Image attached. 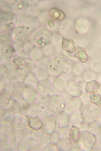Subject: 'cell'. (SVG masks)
Here are the masks:
<instances>
[{
  "label": "cell",
  "instance_id": "60d3db41",
  "mask_svg": "<svg viewBox=\"0 0 101 151\" xmlns=\"http://www.w3.org/2000/svg\"><path fill=\"white\" fill-rule=\"evenodd\" d=\"M90 101L95 105L97 107H99L101 106V95L96 93L92 92L90 94Z\"/></svg>",
  "mask_w": 101,
  "mask_h": 151
},
{
  "label": "cell",
  "instance_id": "f546056e",
  "mask_svg": "<svg viewBox=\"0 0 101 151\" xmlns=\"http://www.w3.org/2000/svg\"><path fill=\"white\" fill-rule=\"evenodd\" d=\"M100 87L99 83L95 80L87 82L86 85V91L87 93H96Z\"/></svg>",
  "mask_w": 101,
  "mask_h": 151
},
{
  "label": "cell",
  "instance_id": "f907efd6",
  "mask_svg": "<svg viewBox=\"0 0 101 151\" xmlns=\"http://www.w3.org/2000/svg\"><path fill=\"white\" fill-rule=\"evenodd\" d=\"M80 147L78 142L73 141L72 145L71 151H78L80 150Z\"/></svg>",
  "mask_w": 101,
  "mask_h": 151
},
{
  "label": "cell",
  "instance_id": "d4e9b609",
  "mask_svg": "<svg viewBox=\"0 0 101 151\" xmlns=\"http://www.w3.org/2000/svg\"><path fill=\"white\" fill-rule=\"evenodd\" d=\"M28 72L25 70L16 69L14 76L11 81L14 83L24 82Z\"/></svg>",
  "mask_w": 101,
  "mask_h": 151
},
{
  "label": "cell",
  "instance_id": "5b68a950",
  "mask_svg": "<svg viewBox=\"0 0 101 151\" xmlns=\"http://www.w3.org/2000/svg\"><path fill=\"white\" fill-rule=\"evenodd\" d=\"M17 21L16 14L7 10L1 11L0 13V29L2 30H8L13 28Z\"/></svg>",
  "mask_w": 101,
  "mask_h": 151
},
{
  "label": "cell",
  "instance_id": "d6a6232c",
  "mask_svg": "<svg viewBox=\"0 0 101 151\" xmlns=\"http://www.w3.org/2000/svg\"><path fill=\"white\" fill-rule=\"evenodd\" d=\"M50 96L49 94L45 95L38 94L36 102L40 105L43 110H46Z\"/></svg>",
  "mask_w": 101,
  "mask_h": 151
},
{
  "label": "cell",
  "instance_id": "1f68e13d",
  "mask_svg": "<svg viewBox=\"0 0 101 151\" xmlns=\"http://www.w3.org/2000/svg\"><path fill=\"white\" fill-rule=\"evenodd\" d=\"M81 133L80 130L75 125H72L71 128L69 133V138L74 142L78 141Z\"/></svg>",
  "mask_w": 101,
  "mask_h": 151
},
{
  "label": "cell",
  "instance_id": "7402d4cb",
  "mask_svg": "<svg viewBox=\"0 0 101 151\" xmlns=\"http://www.w3.org/2000/svg\"><path fill=\"white\" fill-rule=\"evenodd\" d=\"M73 141L70 139H60L56 144L57 150L71 151Z\"/></svg>",
  "mask_w": 101,
  "mask_h": 151
},
{
  "label": "cell",
  "instance_id": "e0dca14e",
  "mask_svg": "<svg viewBox=\"0 0 101 151\" xmlns=\"http://www.w3.org/2000/svg\"><path fill=\"white\" fill-rule=\"evenodd\" d=\"M15 99L10 93L4 91L0 92V107L7 109L13 103Z\"/></svg>",
  "mask_w": 101,
  "mask_h": 151
},
{
  "label": "cell",
  "instance_id": "5bb4252c",
  "mask_svg": "<svg viewBox=\"0 0 101 151\" xmlns=\"http://www.w3.org/2000/svg\"><path fill=\"white\" fill-rule=\"evenodd\" d=\"M1 6L6 10L12 11L15 13L20 11L23 7V1L1 0Z\"/></svg>",
  "mask_w": 101,
  "mask_h": 151
},
{
  "label": "cell",
  "instance_id": "8fae6325",
  "mask_svg": "<svg viewBox=\"0 0 101 151\" xmlns=\"http://www.w3.org/2000/svg\"><path fill=\"white\" fill-rule=\"evenodd\" d=\"M12 61L16 69H22L28 72L31 71L36 66L35 62L30 58H23L17 55L13 58Z\"/></svg>",
  "mask_w": 101,
  "mask_h": 151
},
{
  "label": "cell",
  "instance_id": "f6af8a7d",
  "mask_svg": "<svg viewBox=\"0 0 101 151\" xmlns=\"http://www.w3.org/2000/svg\"><path fill=\"white\" fill-rule=\"evenodd\" d=\"M44 135L41 130L40 131L33 129L31 133V136L40 141Z\"/></svg>",
  "mask_w": 101,
  "mask_h": 151
},
{
  "label": "cell",
  "instance_id": "9c48e42d",
  "mask_svg": "<svg viewBox=\"0 0 101 151\" xmlns=\"http://www.w3.org/2000/svg\"><path fill=\"white\" fill-rule=\"evenodd\" d=\"M65 105L62 97L58 95H50L45 111L53 114H56L63 110Z\"/></svg>",
  "mask_w": 101,
  "mask_h": 151
},
{
  "label": "cell",
  "instance_id": "f5cc1de1",
  "mask_svg": "<svg viewBox=\"0 0 101 151\" xmlns=\"http://www.w3.org/2000/svg\"><path fill=\"white\" fill-rule=\"evenodd\" d=\"M63 110L70 115L73 111L72 109L68 105L65 104Z\"/></svg>",
  "mask_w": 101,
  "mask_h": 151
},
{
  "label": "cell",
  "instance_id": "30bf717a",
  "mask_svg": "<svg viewBox=\"0 0 101 151\" xmlns=\"http://www.w3.org/2000/svg\"><path fill=\"white\" fill-rule=\"evenodd\" d=\"M29 118L22 112L18 111L13 115V119L11 123L12 128L15 130L20 131L29 126Z\"/></svg>",
  "mask_w": 101,
  "mask_h": 151
},
{
  "label": "cell",
  "instance_id": "83f0119b",
  "mask_svg": "<svg viewBox=\"0 0 101 151\" xmlns=\"http://www.w3.org/2000/svg\"><path fill=\"white\" fill-rule=\"evenodd\" d=\"M43 126L42 122L39 116L29 118V126L32 129L36 130H39Z\"/></svg>",
  "mask_w": 101,
  "mask_h": 151
},
{
  "label": "cell",
  "instance_id": "9f6ffc18",
  "mask_svg": "<svg viewBox=\"0 0 101 151\" xmlns=\"http://www.w3.org/2000/svg\"><path fill=\"white\" fill-rule=\"evenodd\" d=\"M38 67L36 66H35L32 70L31 71L34 72L35 73H36V72L39 69Z\"/></svg>",
  "mask_w": 101,
  "mask_h": 151
},
{
  "label": "cell",
  "instance_id": "7a4b0ae2",
  "mask_svg": "<svg viewBox=\"0 0 101 151\" xmlns=\"http://www.w3.org/2000/svg\"><path fill=\"white\" fill-rule=\"evenodd\" d=\"M69 67V63L66 59L57 56L50 60L47 69L51 76L57 77L66 73Z\"/></svg>",
  "mask_w": 101,
  "mask_h": 151
},
{
  "label": "cell",
  "instance_id": "9a60e30c",
  "mask_svg": "<svg viewBox=\"0 0 101 151\" xmlns=\"http://www.w3.org/2000/svg\"><path fill=\"white\" fill-rule=\"evenodd\" d=\"M16 45L17 46L14 47L16 50V55L23 58H30L31 50L34 47L33 45L27 44H17Z\"/></svg>",
  "mask_w": 101,
  "mask_h": 151
},
{
  "label": "cell",
  "instance_id": "681fc988",
  "mask_svg": "<svg viewBox=\"0 0 101 151\" xmlns=\"http://www.w3.org/2000/svg\"><path fill=\"white\" fill-rule=\"evenodd\" d=\"M0 119H5L8 114L7 110L0 107Z\"/></svg>",
  "mask_w": 101,
  "mask_h": 151
},
{
  "label": "cell",
  "instance_id": "4fadbf2b",
  "mask_svg": "<svg viewBox=\"0 0 101 151\" xmlns=\"http://www.w3.org/2000/svg\"><path fill=\"white\" fill-rule=\"evenodd\" d=\"M38 94L35 87L26 85L22 91V98L28 103H31L35 102Z\"/></svg>",
  "mask_w": 101,
  "mask_h": 151
},
{
  "label": "cell",
  "instance_id": "816d5d0a",
  "mask_svg": "<svg viewBox=\"0 0 101 151\" xmlns=\"http://www.w3.org/2000/svg\"><path fill=\"white\" fill-rule=\"evenodd\" d=\"M0 92L2 91L6 87L7 82V80L0 78Z\"/></svg>",
  "mask_w": 101,
  "mask_h": 151
},
{
  "label": "cell",
  "instance_id": "d590c367",
  "mask_svg": "<svg viewBox=\"0 0 101 151\" xmlns=\"http://www.w3.org/2000/svg\"><path fill=\"white\" fill-rule=\"evenodd\" d=\"M70 115V123L72 126H76L82 122L79 110L73 111Z\"/></svg>",
  "mask_w": 101,
  "mask_h": 151
},
{
  "label": "cell",
  "instance_id": "277c9868",
  "mask_svg": "<svg viewBox=\"0 0 101 151\" xmlns=\"http://www.w3.org/2000/svg\"><path fill=\"white\" fill-rule=\"evenodd\" d=\"M79 111L82 122L87 124L96 120L99 112L98 108L95 105L87 101L82 103Z\"/></svg>",
  "mask_w": 101,
  "mask_h": 151
},
{
  "label": "cell",
  "instance_id": "4dcf8cb0",
  "mask_svg": "<svg viewBox=\"0 0 101 151\" xmlns=\"http://www.w3.org/2000/svg\"><path fill=\"white\" fill-rule=\"evenodd\" d=\"M77 51L74 56L81 62L84 63L88 58V57L85 49L79 46H77Z\"/></svg>",
  "mask_w": 101,
  "mask_h": 151
},
{
  "label": "cell",
  "instance_id": "7bdbcfd3",
  "mask_svg": "<svg viewBox=\"0 0 101 151\" xmlns=\"http://www.w3.org/2000/svg\"><path fill=\"white\" fill-rule=\"evenodd\" d=\"M7 110L8 114H14L15 112L19 111V105L18 101L15 100L12 105L10 108Z\"/></svg>",
  "mask_w": 101,
  "mask_h": 151
},
{
  "label": "cell",
  "instance_id": "2e32d148",
  "mask_svg": "<svg viewBox=\"0 0 101 151\" xmlns=\"http://www.w3.org/2000/svg\"><path fill=\"white\" fill-rule=\"evenodd\" d=\"M36 88L38 94L45 95L49 94L52 89V84L49 79L39 81Z\"/></svg>",
  "mask_w": 101,
  "mask_h": 151
},
{
  "label": "cell",
  "instance_id": "44dd1931",
  "mask_svg": "<svg viewBox=\"0 0 101 151\" xmlns=\"http://www.w3.org/2000/svg\"><path fill=\"white\" fill-rule=\"evenodd\" d=\"M26 85L24 82H14L13 88L11 94L15 100L18 101L22 99V91Z\"/></svg>",
  "mask_w": 101,
  "mask_h": 151
},
{
  "label": "cell",
  "instance_id": "7c38bea8",
  "mask_svg": "<svg viewBox=\"0 0 101 151\" xmlns=\"http://www.w3.org/2000/svg\"><path fill=\"white\" fill-rule=\"evenodd\" d=\"M40 141L32 137L25 138L19 143L18 149L20 151L40 150Z\"/></svg>",
  "mask_w": 101,
  "mask_h": 151
},
{
  "label": "cell",
  "instance_id": "db71d44e",
  "mask_svg": "<svg viewBox=\"0 0 101 151\" xmlns=\"http://www.w3.org/2000/svg\"><path fill=\"white\" fill-rule=\"evenodd\" d=\"M13 114H9L5 119V120L8 123H11L13 119Z\"/></svg>",
  "mask_w": 101,
  "mask_h": 151
},
{
  "label": "cell",
  "instance_id": "6da1fadb",
  "mask_svg": "<svg viewBox=\"0 0 101 151\" xmlns=\"http://www.w3.org/2000/svg\"><path fill=\"white\" fill-rule=\"evenodd\" d=\"M52 40L51 32L46 28H41L32 33L30 41L34 46L42 48L49 45Z\"/></svg>",
  "mask_w": 101,
  "mask_h": 151
},
{
  "label": "cell",
  "instance_id": "ab89813d",
  "mask_svg": "<svg viewBox=\"0 0 101 151\" xmlns=\"http://www.w3.org/2000/svg\"><path fill=\"white\" fill-rule=\"evenodd\" d=\"M36 74L39 81L49 79L51 76L47 68H39Z\"/></svg>",
  "mask_w": 101,
  "mask_h": 151
},
{
  "label": "cell",
  "instance_id": "ffe728a7",
  "mask_svg": "<svg viewBox=\"0 0 101 151\" xmlns=\"http://www.w3.org/2000/svg\"><path fill=\"white\" fill-rule=\"evenodd\" d=\"M55 117L59 127L67 125L70 123V115L63 110L56 114Z\"/></svg>",
  "mask_w": 101,
  "mask_h": 151
},
{
  "label": "cell",
  "instance_id": "bcb514c9",
  "mask_svg": "<svg viewBox=\"0 0 101 151\" xmlns=\"http://www.w3.org/2000/svg\"><path fill=\"white\" fill-rule=\"evenodd\" d=\"M43 151H57L56 144L50 142L46 145L42 149Z\"/></svg>",
  "mask_w": 101,
  "mask_h": 151
},
{
  "label": "cell",
  "instance_id": "8d00e7d4",
  "mask_svg": "<svg viewBox=\"0 0 101 151\" xmlns=\"http://www.w3.org/2000/svg\"><path fill=\"white\" fill-rule=\"evenodd\" d=\"M82 103L80 98H75L70 99L68 105L73 111H76L79 110Z\"/></svg>",
  "mask_w": 101,
  "mask_h": 151
},
{
  "label": "cell",
  "instance_id": "603a6c76",
  "mask_svg": "<svg viewBox=\"0 0 101 151\" xmlns=\"http://www.w3.org/2000/svg\"><path fill=\"white\" fill-rule=\"evenodd\" d=\"M62 45L63 49L67 52L72 53L76 50L73 41L64 37L62 38Z\"/></svg>",
  "mask_w": 101,
  "mask_h": 151
},
{
  "label": "cell",
  "instance_id": "d6986e66",
  "mask_svg": "<svg viewBox=\"0 0 101 151\" xmlns=\"http://www.w3.org/2000/svg\"><path fill=\"white\" fill-rule=\"evenodd\" d=\"M42 110L40 105L35 102L30 104L25 112L29 118L35 117L40 115Z\"/></svg>",
  "mask_w": 101,
  "mask_h": 151
},
{
  "label": "cell",
  "instance_id": "836d02e7",
  "mask_svg": "<svg viewBox=\"0 0 101 151\" xmlns=\"http://www.w3.org/2000/svg\"><path fill=\"white\" fill-rule=\"evenodd\" d=\"M49 14L53 19L59 20L60 21L63 20L65 16L62 11L55 8H52L50 10Z\"/></svg>",
  "mask_w": 101,
  "mask_h": 151
},
{
  "label": "cell",
  "instance_id": "52a82bcc",
  "mask_svg": "<svg viewBox=\"0 0 101 151\" xmlns=\"http://www.w3.org/2000/svg\"><path fill=\"white\" fill-rule=\"evenodd\" d=\"M78 142L80 147V150L91 151L93 149L95 145L96 136L88 131H83L81 132Z\"/></svg>",
  "mask_w": 101,
  "mask_h": 151
},
{
  "label": "cell",
  "instance_id": "3957f363",
  "mask_svg": "<svg viewBox=\"0 0 101 151\" xmlns=\"http://www.w3.org/2000/svg\"><path fill=\"white\" fill-rule=\"evenodd\" d=\"M42 122L43 126L41 131L45 135L50 136L56 132L57 123L53 114L43 110L39 116Z\"/></svg>",
  "mask_w": 101,
  "mask_h": 151
},
{
  "label": "cell",
  "instance_id": "c3c4849f",
  "mask_svg": "<svg viewBox=\"0 0 101 151\" xmlns=\"http://www.w3.org/2000/svg\"><path fill=\"white\" fill-rule=\"evenodd\" d=\"M88 124L84 123L82 122L75 126L78 127L82 131H87Z\"/></svg>",
  "mask_w": 101,
  "mask_h": 151
},
{
  "label": "cell",
  "instance_id": "f1b7e54d",
  "mask_svg": "<svg viewBox=\"0 0 101 151\" xmlns=\"http://www.w3.org/2000/svg\"><path fill=\"white\" fill-rule=\"evenodd\" d=\"M24 26L28 28L31 31L35 30L38 27L39 23L37 20L35 18L29 17L24 20Z\"/></svg>",
  "mask_w": 101,
  "mask_h": 151
},
{
  "label": "cell",
  "instance_id": "11a10c76",
  "mask_svg": "<svg viewBox=\"0 0 101 151\" xmlns=\"http://www.w3.org/2000/svg\"><path fill=\"white\" fill-rule=\"evenodd\" d=\"M47 23L49 26L50 27H53L54 26V23L53 20L51 18H50L48 21Z\"/></svg>",
  "mask_w": 101,
  "mask_h": 151
},
{
  "label": "cell",
  "instance_id": "484cf974",
  "mask_svg": "<svg viewBox=\"0 0 101 151\" xmlns=\"http://www.w3.org/2000/svg\"><path fill=\"white\" fill-rule=\"evenodd\" d=\"M44 56L41 48L34 46L32 50L30 58L35 62L42 59Z\"/></svg>",
  "mask_w": 101,
  "mask_h": 151
},
{
  "label": "cell",
  "instance_id": "ac0fdd59",
  "mask_svg": "<svg viewBox=\"0 0 101 151\" xmlns=\"http://www.w3.org/2000/svg\"><path fill=\"white\" fill-rule=\"evenodd\" d=\"M16 54L14 47L10 45L0 46V60L13 58Z\"/></svg>",
  "mask_w": 101,
  "mask_h": 151
},
{
  "label": "cell",
  "instance_id": "e575fe53",
  "mask_svg": "<svg viewBox=\"0 0 101 151\" xmlns=\"http://www.w3.org/2000/svg\"><path fill=\"white\" fill-rule=\"evenodd\" d=\"M71 127L68 125L59 127L57 131L60 139L68 138Z\"/></svg>",
  "mask_w": 101,
  "mask_h": 151
},
{
  "label": "cell",
  "instance_id": "b9f144b4",
  "mask_svg": "<svg viewBox=\"0 0 101 151\" xmlns=\"http://www.w3.org/2000/svg\"><path fill=\"white\" fill-rule=\"evenodd\" d=\"M49 58L44 56L35 62L36 66L39 68H47L50 61Z\"/></svg>",
  "mask_w": 101,
  "mask_h": 151
},
{
  "label": "cell",
  "instance_id": "8992f818",
  "mask_svg": "<svg viewBox=\"0 0 101 151\" xmlns=\"http://www.w3.org/2000/svg\"><path fill=\"white\" fill-rule=\"evenodd\" d=\"M31 31L24 25L17 26L12 32L11 36L12 40L17 44H26L30 40Z\"/></svg>",
  "mask_w": 101,
  "mask_h": 151
},
{
  "label": "cell",
  "instance_id": "cb8c5ba5",
  "mask_svg": "<svg viewBox=\"0 0 101 151\" xmlns=\"http://www.w3.org/2000/svg\"><path fill=\"white\" fill-rule=\"evenodd\" d=\"M101 128V123L96 119L88 124L87 131L96 135L100 132Z\"/></svg>",
  "mask_w": 101,
  "mask_h": 151
},
{
  "label": "cell",
  "instance_id": "7dc6e473",
  "mask_svg": "<svg viewBox=\"0 0 101 151\" xmlns=\"http://www.w3.org/2000/svg\"><path fill=\"white\" fill-rule=\"evenodd\" d=\"M51 136V142L56 144L60 140L57 131Z\"/></svg>",
  "mask_w": 101,
  "mask_h": 151
},
{
  "label": "cell",
  "instance_id": "4316f807",
  "mask_svg": "<svg viewBox=\"0 0 101 151\" xmlns=\"http://www.w3.org/2000/svg\"><path fill=\"white\" fill-rule=\"evenodd\" d=\"M39 80L36 74L32 71L28 72L24 82L27 85H30L35 87Z\"/></svg>",
  "mask_w": 101,
  "mask_h": 151
},
{
  "label": "cell",
  "instance_id": "74e56055",
  "mask_svg": "<svg viewBox=\"0 0 101 151\" xmlns=\"http://www.w3.org/2000/svg\"><path fill=\"white\" fill-rule=\"evenodd\" d=\"M0 147L3 149L9 148L10 146V139L6 134L0 132Z\"/></svg>",
  "mask_w": 101,
  "mask_h": 151
},
{
  "label": "cell",
  "instance_id": "ba28073f",
  "mask_svg": "<svg viewBox=\"0 0 101 151\" xmlns=\"http://www.w3.org/2000/svg\"><path fill=\"white\" fill-rule=\"evenodd\" d=\"M11 59L0 60L1 79L5 80H10L13 78L16 68L13 64L12 59L11 60Z\"/></svg>",
  "mask_w": 101,
  "mask_h": 151
},
{
  "label": "cell",
  "instance_id": "f35d334b",
  "mask_svg": "<svg viewBox=\"0 0 101 151\" xmlns=\"http://www.w3.org/2000/svg\"><path fill=\"white\" fill-rule=\"evenodd\" d=\"M12 40L11 35L9 33H0V46L9 45L11 44Z\"/></svg>",
  "mask_w": 101,
  "mask_h": 151
},
{
  "label": "cell",
  "instance_id": "ee69618b",
  "mask_svg": "<svg viewBox=\"0 0 101 151\" xmlns=\"http://www.w3.org/2000/svg\"><path fill=\"white\" fill-rule=\"evenodd\" d=\"M17 101L19 105V111L22 112H25L29 106L30 103H28L22 99Z\"/></svg>",
  "mask_w": 101,
  "mask_h": 151
}]
</instances>
